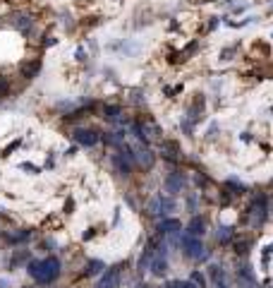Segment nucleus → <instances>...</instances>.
<instances>
[{
	"label": "nucleus",
	"mask_w": 273,
	"mask_h": 288,
	"mask_svg": "<svg viewBox=\"0 0 273 288\" xmlns=\"http://www.w3.org/2000/svg\"><path fill=\"white\" fill-rule=\"evenodd\" d=\"M233 235H235V233H233V228H230V226H220V228H218V240L223 243V245H228V243L233 240Z\"/></svg>",
	"instance_id": "f8f14e48"
},
{
	"label": "nucleus",
	"mask_w": 273,
	"mask_h": 288,
	"mask_svg": "<svg viewBox=\"0 0 273 288\" xmlns=\"http://www.w3.org/2000/svg\"><path fill=\"white\" fill-rule=\"evenodd\" d=\"M106 118L108 120H117L120 118V108L117 106H106Z\"/></svg>",
	"instance_id": "f3484780"
},
{
	"label": "nucleus",
	"mask_w": 273,
	"mask_h": 288,
	"mask_svg": "<svg viewBox=\"0 0 273 288\" xmlns=\"http://www.w3.org/2000/svg\"><path fill=\"white\" fill-rule=\"evenodd\" d=\"M185 233H187V235H194V238H201V235H204V219H201V216H194Z\"/></svg>",
	"instance_id": "9b49d317"
},
{
	"label": "nucleus",
	"mask_w": 273,
	"mask_h": 288,
	"mask_svg": "<svg viewBox=\"0 0 273 288\" xmlns=\"http://www.w3.org/2000/svg\"><path fill=\"white\" fill-rule=\"evenodd\" d=\"M247 247H249V240H242V243H237V255H245Z\"/></svg>",
	"instance_id": "a211bd4d"
},
{
	"label": "nucleus",
	"mask_w": 273,
	"mask_h": 288,
	"mask_svg": "<svg viewBox=\"0 0 273 288\" xmlns=\"http://www.w3.org/2000/svg\"><path fill=\"white\" fill-rule=\"evenodd\" d=\"M216 288H228V286H225V281H218V284H216Z\"/></svg>",
	"instance_id": "5701e85b"
},
{
	"label": "nucleus",
	"mask_w": 273,
	"mask_h": 288,
	"mask_svg": "<svg viewBox=\"0 0 273 288\" xmlns=\"http://www.w3.org/2000/svg\"><path fill=\"white\" fill-rule=\"evenodd\" d=\"M190 281H192V284H194L196 288H206V276H204L201 271H192Z\"/></svg>",
	"instance_id": "4468645a"
},
{
	"label": "nucleus",
	"mask_w": 273,
	"mask_h": 288,
	"mask_svg": "<svg viewBox=\"0 0 273 288\" xmlns=\"http://www.w3.org/2000/svg\"><path fill=\"white\" fill-rule=\"evenodd\" d=\"M103 269V262H89V267H86V274L89 276H94V274H98Z\"/></svg>",
	"instance_id": "2eb2a0df"
},
{
	"label": "nucleus",
	"mask_w": 273,
	"mask_h": 288,
	"mask_svg": "<svg viewBox=\"0 0 273 288\" xmlns=\"http://www.w3.org/2000/svg\"><path fill=\"white\" fill-rule=\"evenodd\" d=\"M177 288H196V286H194L192 281H180V284H177Z\"/></svg>",
	"instance_id": "412c9836"
},
{
	"label": "nucleus",
	"mask_w": 273,
	"mask_h": 288,
	"mask_svg": "<svg viewBox=\"0 0 273 288\" xmlns=\"http://www.w3.org/2000/svg\"><path fill=\"white\" fill-rule=\"evenodd\" d=\"M29 274L34 276V281L39 284H53L60 274V262L58 257H46L39 262H29Z\"/></svg>",
	"instance_id": "f257e3e1"
},
{
	"label": "nucleus",
	"mask_w": 273,
	"mask_h": 288,
	"mask_svg": "<svg viewBox=\"0 0 273 288\" xmlns=\"http://www.w3.org/2000/svg\"><path fill=\"white\" fill-rule=\"evenodd\" d=\"M72 137H75V142L82 144V146H94L98 142V132L96 130H86V127H77Z\"/></svg>",
	"instance_id": "0eeeda50"
},
{
	"label": "nucleus",
	"mask_w": 273,
	"mask_h": 288,
	"mask_svg": "<svg viewBox=\"0 0 273 288\" xmlns=\"http://www.w3.org/2000/svg\"><path fill=\"white\" fill-rule=\"evenodd\" d=\"M182 185H185V178H182V173H170V175L165 178V190H168L170 195H177V192H182Z\"/></svg>",
	"instance_id": "1a4fd4ad"
},
{
	"label": "nucleus",
	"mask_w": 273,
	"mask_h": 288,
	"mask_svg": "<svg viewBox=\"0 0 273 288\" xmlns=\"http://www.w3.org/2000/svg\"><path fill=\"white\" fill-rule=\"evenodd\" d=\"M175 209V200L173 197H163V195H156L154 200L149 202V214L151 216H165L168 211Z\"/></svg>",
	"instance_id": "39448f33"
},
{
	"label": "nucleus",
	"mask_w": 273,
	"mask_h": 288,
	"mask_svg": "<svg viewBox=\"0 0 273 288\" xmlns=\"http://www.w3.org/2000/svg\"><path fill=\"white\" fill-rule=\"evenodd\" d=\"M180 243H182V250L190 259H206L209 252L201 243V238H194V235H187V233H180Z\"/></svg>",
	"instance_id": "7ed1b4c3"
},
{
	"label": "nucleus",
	"mask_w": 273,
	"mask_h": 288,
	"mask_svg": "<svg viewBox=\"0 0 273 288\" xmlns=\"http://www.w3.org/2000/svg\"><path fill=\"white\" fill-rule=\"evenodd\" d=\"M2 91H7V82H5V80H0V94H2Z\"/></svg>",
	"instance_id": "4be33fe9"
},
{
	"label": "nucleus",
	"mask_w": 273,
	"mask_h": 288,
	"mask_svg": "<svg viewBox=\"0 0 273 288\" xmlns=\"http://www.w3.org/2000/svg\"><path fill=\"white\" fill-rule=\"evenodd\" d=\"M154 255H156V240H151V243L146 245V250L141 252V257H139V271H144V269L149 267V262H151Z\"/></svg>",
	"instance_id": "9d476101"
},
{
	"label": "nucleus",
	"mask_w": 273,
	"mask_h": 288,
	"mask_svg": "<svg viewBox=\"0 0 273 288\" xmlns=\"http://www.w3.org/2000/svg\"><path fill=\"white\" fill-rule=\"evenodd\" d=\"M96 288H120V267H113V269H108V271L98 279Z\"/></svg>",
	"instance_id": "6e6552de"
},
{
	"label": "nucleus",
	"mask_w": 273,
	"mask_h": 288,
	"mask_svg": "<svg viewBox=\"0 0 273 288\" xmlns=\"http://www.w3.org/2000/svg\"><path fill=\"white\" fill-rule=\"evenodd\" d=\"M136 288H149V286H144V284H139V286H136Z\"/></svg>",
	"instance_id": "b1692460"
},
{
	"label": "nucleus",
	"mask_w": 273,
	"mask_h": 288,
	"mask_svg": "<svg viewBox=\"0 0 273 288\" xmlns=\"http://www.w3.org/2000/svg\"><path fill=\"white\" fill-rule=\"evenodd\" d=\"M39 70H41V62L36 60V62H31V65H27V67H24V77H34Z\"/></svg>",
	"instance_id": "dca6fc26"
},
{
	"label": "nucleus",
	"mask_w": 273,
	"mask_h": 288,
	"mask_svg": "<svg viewBox=\"0 0 273 288\" xmlns=\"http://www.w3.org/2000/svg\"><path fill=\"white\" fill-rule=\"evenodd\" d=\"M130 149H132V159H135L141 168H146V171H151V168H154L156 156H154V151H151L146 144L139 142V144H135V146H130Z\"/></svg>",
	"instance_id": "20e7f679"
},
{
	"label": "nucleus",
	"mask_w": 273,
	"mask_h": 288,
	"mask_svg": "<svg viewBox=\"0 0 273 288\" xmlns=\"http://www.w3.org/2000/svg\"><path fill=\"white\" fill-rule=\"evenodd\" d=\"M180 228H182V226H180L177 219H163V221L156 226L158 235H163V238H175V235H180V233H182Z\"/></svg>",
	"instance_id": "423d86ee"
},
{
	"label": "nucleus",
	"mask_w": 273,
	"mask_h": 288,
	"mask_svg": "<svg viewBox=\"0 0 273 288\" xmlns=\"http://www.w3.org/2000/svg\"><path fill=\"white\" fill-rule=\"evenodd\" d=\"M5 240H10V243H24V240H29V230H22V233H7Z\"/></svg>",
	"instance_id": "ddd939ff"
},
{
	"label": "nucleus",
	"mask_w": 273,
	"mask_h": 288,
	"mask_svg": "<svg viewBox=\"0 0 273 288\" xmlns=\"http://www.w3.org/2000/svg\"><path fill=\"white\" fill-rule=\"evenodd\" d=\"M240 288H259L256 281H240Z\"/></svg>",
	"instance_id": "aec40b11"
},
{
	"label": "nucleus",
	"mask_w": 273,
	"mask_h": 288,
	"mask_svg": "<svg viewBox=\"0 0 273 288\" xmlns=\"http://www.w3.org/2000/svg\"><path fill=\"white\" fill-rule=\"evenodd\" d=\"M27 259V252H17L15 257H12V264H17V262H24Z\"/></svg>",
	"instance_id": "6ab92c4d"
},
{
	"label": "nucleus",
	"mask_w": 273,
	"mask_h": 288,
	"mask_svg": "<svg viewBox=\"0 0 273 288\" xmlns=\"http://www.w3.org/2000/svg\"><path fill=\"white\" fill-rule=\"evenodd\" d=\"M266 216H269V200H266L264 195H259V197H254V202H252V204H249V209H247L249 226H252V228L264 226Z\"/></svg>",
	"instance_id": "f03ea898"
}]
</instances>
